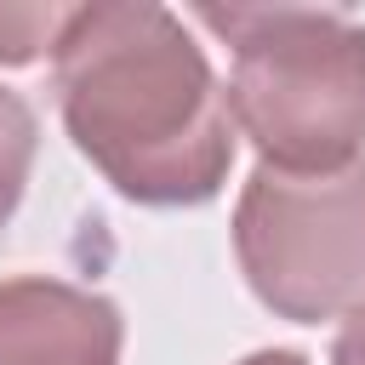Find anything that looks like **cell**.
Here are the masks:
<instances>
[{
  "label": "cell",
  "mask_w": 365,
  "mask_h": 365,
  "mask_svg": "<svg viewBox=\"0 0 365 365\" xmlns=\"http://www.w3.org/2000/svg\"><path fill=\"white\" fill-rule=\"evenodd\" d=\"M234 257L279 319L354 314L365 302V160L336 171L257 165L234 205Z\"/></svg>",
  "instance_id": "cell-3"
},
{
  "label": "cell",
  "mask_w": 365,
  "mask_h": 365,
  "mask_svg": "<svg viewBox=\"0 0 365 365\" xmlns=\"http://www.w3.org/2000/svg\"><path fill=\"white\" fill-rule=\"evenodd\" d=\"M120 308L86 285L0 279V365H120Z\"/></svg>",
  "instance_id": "cell-4"
},
{
  "label": "cell",
  "mask_w": 365,
  "mask_h": 365,
  "mask_svg": "<svg viewBox=\"0 0 365 365\" xmlns=\"http://www.w3.org/2000/svg\"><path fill=\"white\" fill-rule=\"evenodd\" d=\"M68 23V6H0V63H34L57 51V34Z\"/></svg>",
  "instance_id": "cell-6"
},
{
  "label": "cell",
  "mask_w": 365,
  "mask_h": 365,
  "mask_svg": "<svg viewBox=\"0 0 365 365\" xmlns=\"http://www.w3.org/2000/svg\"><path fill=\"white\" fill-rule=\"evenodd\" d=\"M331 365H365V302L342 319L336 331V348H331Z\"/></svg>",
  "instance_id": "cell-7"
},
{
  "label": "cell",
  "mask_w": 365,
  "mask_h": 365,
  "mask_svg": "<svg viewBox=\"0 0 365 365\" xmlns=\"http://www.w3.org/2000/svg\"><path fill=\"white\" fill-rule=\"evenodd\" d=\"M74 148L137 205H205L234 165V114L177 11L148 0L68 6L51 51Z\"/></svg>",
  "instance_id": "cell-1"
},
{
  "label": "cell",
  "mask_w": 365,
  "mask_h": 365,
  "mask_svg": "<svg viewBox=\"0 0 365 365\" xmlns=\"http://www.w3.org/2000/svg\"><path fill=\"white\" fill-rule=\"evenodd\" d=\"M34 143H40V125H34V108L0 86V228L11 222L23 188H29V165H34Z\"/></svg>",
  "instance_id": "cell-5"
},
{
  "label": "cell",
  "mask_w": 365,
  "mask_h": 365,
  "mask_svg": "<svg viewBox=\"0 0 365 365\" xmlns=\"http://www.w3.org/2000/svg\"><path fill=\"white\" fill-rule=\"evenodd\" d=\"M240 365H308L297 348H262V354H245Z\"/></svg>",
  "instance_id": "cell-8"
},
{
  "label": "cell",
  "mask_w": 365,
  "mask_h": 365,
  "mask_svg": "<svg viewBox=\"0 0 365 365\" xmlns=\"http://www.w3.org/2000/svg\"><path fill=\"white\" fill-rule=\"evenodd\" d=\"M234 46L228 114L279 171H336L365 148V29L314 6H200Z\"/></svg>",
  "instance_id": "cell-2"
}]
</instances>
